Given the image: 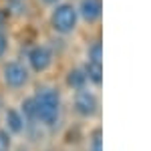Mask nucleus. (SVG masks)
I'll return each instance as SVG.
<instances>
[{"mask_svg":"<svg viewBox=\"0 0 151 151\" xmlns=\"http://www.w3.org/2000/svg\"><path fill=\"white\" fill-rule=\"evenodd\" d=\"M8 16H10V12L4 10V8H0V30L4 28V24L8 22Z\"/></svg>","mask_w":151,"mask_h":151,"instance_id":"nucleus-15","label":"nucleus"},{"mask_svg":"<svg viewBox=\"0 0 151 151\" xmlns=\"http://www.w3.org/2000/svg\"><path fill=\"white\" fill-rule=\"evenodd\" d=\"M91 151H101V131L99 129L93 133V149Z\"/></svg>","mask_w":151,"mask_h":151,"instance_id":"nucleus-14","label":"nucleus"},{"mask_svg":"<svg viewBox=\"0 0 151 151\" xmlns=\"http://www.w3.org/2000/svg\"><path fill=\"white\" fill-rule=\"evenodd\" d=\"M2 79L12 89H20L28 83V69L18 60H10L2 69Z\"/></svg>","mask_w":151,"mask_h":151,"instance_id":"nucleus-3","label":"nucleus"},{"mask_svg":"<svg viewBox=\"0 0 151 151\" xmlns=\"http://www.w3.org/2000/svg\"><path fill=\"white\" fill-rule=\"evenodd\" d=\"M77 20H79L77 8L73 4H69V2L57 4L52 14H50V26L58 35H70L77 28Z\"/></svg>","mask_w":151,"mask_h":151,"instance_id":"nucleus-2","label":"nucleus"},{"mask_svg":"<svg viewBox=\"0 0 151 151\" xmlns=\"http://www.w3.org/2000/svg\"><path fill=\"white\" fill-rule=\"evenodd\" d=\"M101 12H103L101 0H81L77 8V14H81V18L89 24L97 22L101 18Z\"/></svg>","mask_w":151,"mask_h":151,"instance_id":"nucleus-6","label":"nucleus"},{"mask_svg":"<svg viewBox=\"0 0 151 151\" xmlns=\"http://www.w3.org/2000/svg\"><path fill=\"white\" fill-rule=\"evenodd\" d=\"M87 77H85V70L83 69H70L69 75H67V85H69L70 89H75V91H81L85 89V85H87Z\"/></svg>","mask_w":151,"mask_h":151,"instance_id":"nucleus-9","label":"nucleus"},{"mask_svg":"<svg viewBox=\"0 0 151 151\" xmlns=\"http://www.w3.org/2000/svg\"><path fill=\"white\" fill-rule=\"evenodd\" d=\"M97 97H95L93 91H87V89H81V91H77L75 95V109H77V113L81 117H93L97 113Z\"/></svg>","mask_w":151,"mask_h":151,"instance_id":"nucleus-5","label":"nucleus"},{"mask_svg":"<svg viewBox=\"0 0 151 151\" xmlns=\"http://www.w3.org/2000/svg\"><path fill=\"white\" fill-rule=\"evenodd\" d=\"M20 115L24 117V121H36L35 119V101H32V97H28V99L22 101V113H20Z\"/></svg>","mask_w":151,"mask_h":151,"instance_id":"nucleus-11","label":"nucleus"},{"mask_svg":"<svg viewBox=\"0 0 151 151\" xmlns=\"http://www.w3.org/2000/svg\"><path fill=\"white\" fill-rule=\"evenodd\" d=\"M4 121H6L8 133H22L24 125H26L24 117L20 115V111H16V109H8L6 115H4Z\"/></svg>","mask_w":151,"mask_h":151,"instance_id":"nucleus-7","label":"nucleus"},{"mask_svg":"<svg viewBox=\"0 0 151 151\" xmlns=\"http://www.w3.org/2000/svg\"><path fill=\"white\" fill-rule=\"evenodd\" d=\"M85 77H87V81L93 83V85H101L103 83V63H91V60H87V65H85Z\"/></svg>","mask_w":151,"mask_h":151,"instance_id":"nucleus-8","label":"nucleus"},{"mask_svg":"<svg viewBox=\"0 0 151 151\" xmlns=\"http://www.w3.org/2000/svg\"><path fill=\"white\" fill-rule=\"evenodd\" d=\"M87 60H91V63H101L103 60V45L99 40L89 47V50H87Z\"/></svg>","mask_w":151,"mask_h":151,"instance_id":"nucleus-10","label":"nucleus"},{"mask_svg":"<svg viewBox=\"0 0 151 151\" xmlns=\"http://www.w3.org/2000/svg\"><path fill=\"white\" fill-rule=\"evenodd\" d=\"M42 2H45V4H57L58 0H42Z\"/></svg>","mask_w":151,"mask_h":151,"instance_id":"nucleus-16","label":"nucleus"},{"mask_svg":"<svg viewBox=\"0 0 151 151\" xmlns=\"http://www.w3.org/2000/svg\"><path fill=\"white\" fill-rule=\"evenodd\" d=\"M12 147V139H10V133L0 129V151H10Z\"/></svg>","mask_w":151,"mask_h":151,"instance_id":"nucleus-12","label":"nucleus"},{"mask_svg":"<svg viewBox=\"0 0 151 151\" xmlns=\"http://www.w3.org/2000/svg\"><path fill=\"white\" fill-rule=\"evenodd\" d=\"M28 65L35 73H45L52 65V50L47 45H36L28 50Z\"/></svg>","mask_w":151,"mask_h":151,"instance_id":"nucleus-4","label":"nucleus"},{"mask_svg":"<svg viewBox=\"0 0 151 151\" xmlns=\"http://www.w3.org/2000/svg\"><path fill=\"white\" fill-rule=\"evenodd\" d=\"M35 119L42 125H55L60 117V95L52 87H40L36 89L35 97Z\"/></svg>","mask_w":151,"mask_h":151,"instance_id":"nucleus-1","label":"nucleus"},{"mask_svg":"<svg viewBox=\"0 0 151 151\" xmlns=\"http://www.w3.org/2000/svg\"><path fill=\"white\" fill-rule=\"evenodd\" d=\"M6 50H8V35L0 30V58L6 55Z\"/></svg>","mask_w":151,"mask_h":151,"instance_id":"nucleus-13","label":"nucleus"}]
</instances>
